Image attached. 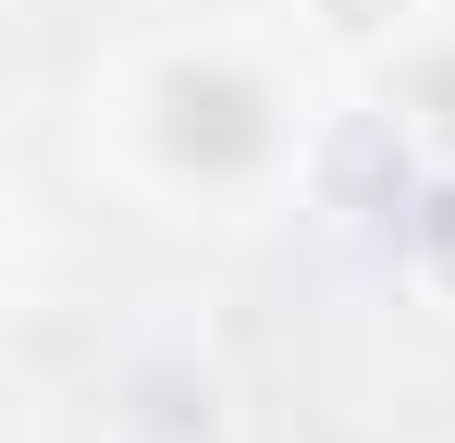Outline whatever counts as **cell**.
<instances>
[{
    "label": "cell",
    "mask_w": 455,
    "mask_h": 443,
    "mask_svg": "<svg viewBox=\"0 0 455 443\" xmlns=\"http://www.w3.org/2000/svg\"><path fill=\"white\" fill-rule=\"evenodd\" d=\"M419 111H431V124H455V62H431V74H419Z\"/></svg>",
    "instance_id": "cell-4"
},
{
    "label": "cell",
    "mask_w": 455,
    "mask_h": 443,
    "mask_svg": "<svg viewBox=\"0 0 455 443\" xmlns=\"http://www.w3.org/2000/svg\"><path fill=\"white\" fill-rule=\"evenodd\" d=\"M419 246H431V271H443V284H455V185H443V197H431V210H419Z\"/></svg>",
    "instance_id": "cell-3"
},
{
    "label": "cell",
    "mask_w": 455,
    "mask_h": 443,
    "mask_svg": "<svg viewBox=\"0 0 455 443\" xmlns=\"http://www.w3.org/2000/svg\"><path fill=\"white\" fill-rule=\"evenodd\" d=\"M332 25H381V0H332Z\"/></svg>",
    "instance_id": "cell-5"
},
{
    "label": "cell",
    "mask_w": 455,
    "mask_h": 443,
    "mask_svg": "<svg viewBox=\"0 0 455 443\" xmlns=\"http://www.w3.org/2000/svg\"><path fill=\"white\" fill-rule=\"evenodd\" d=\"M160 148L185 160V173H246L259 148H271V99L222 62H185L160 86Z\"/></svg>",
    "instance_id": "cell-1"
},
{
    "label": "cell",
    "mask_w": 455,
    "mask_h": 443,
    "mask_svg": "<svg viewBox=\"0 0 455 443\" xmlns=\"http://www.w3.org/2000/svg\"><path fill=\"white\" fill-rule=\"evenodd\" d=\"M381 185H406V148L381 136V124H345V148H332V197H381Z\"/></svg>",
    "instance_id": "cell-2"
}]
</instances>
